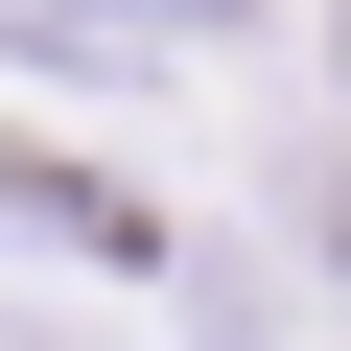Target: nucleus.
<instances>
[{"label": "nucleus", "instance_id": "f257e3e1", "mask_svg": "<svg viewBox=\"0 0 351 351\" xmlns=\"http://www.w3.org/2000/svg\"><path fill=\"white\" fill-rule=\"evenodd\" d=\"M281 211H304V258L351 281V117H304V141H281Z\"/></svg>", "mask_w": 351, "mask_h": 351}, {"label": "nucleus", "instance_id": "f03ea898", "mask_svg": "<svg viewBox=\"0 0 351 351\" xmlns=\"http://www.w3.org/2000/svg\"><path fill=\"white\" fill-rule=\"evenodd\" d=\"M328 117H351V0H328Z\"/></svg>", "mask_w": 351, "mask_h": 351}, {"label": "nucleus", "instance_id": "7ed1b4c3", "mask_svg": "<svg viewBox=\"0 0 351 351\" xmlns=\"http://www.w3.org/2000/svg\"><path fill=\"white\" fill-rule=\"evenodd\" d=\"M164 24H258V0H164Z\"/></svg>", "mask_w": 351, "mask_h": 351}]
</instances>
